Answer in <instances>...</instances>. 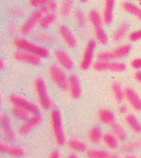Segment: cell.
Instances as JSON below:
<instances>
[{"instance_id":"37","label":"cell","mask_w":141,"mask_h":158,"mask_svg":"<svg viewBox=\"0 0 141 158\" xmlns=\"http://www.w3.org/2000/svg\"><path fill=\"white\" fill-rule=\"evenodd\" d=\"M97 59L98 61H113L114 60V56H113V52L112 51H100L97 54Z\"/></svg>"},{"instance_id":"17","label":"cell","mask_w":141,"mask_h":158,"mask_svg":"<svg viewBox=\"0 0 141 158\" xmlns=\"http://www.w3.org/2000/svg\"><path fill=\"white\" fill-rule=\"evenodd\" d=\"M125 99L127 100L130 107H132L137 112L141 110V97L134 88L127 87L125 88Z\"/></svg>"},{"instance_id":"24","label":"cell","mask_w":141,"mask_h":158,"mask_svg":"<svg viewBox=\"0 0 141 158\" xmlns=\"http://www.w3.org/2000/svg\"><path fill=\"white\" fill-rule=\"evenodd\" d=\"M102 142L104 143V145H105L108 148L116 149V148H118L121 141H119V139L117 138V136L115 135L112 131H111V132H106V133H104Z\"/></svg>"},{"instance_id":"5","label":"cell","mask_w":141,"mask_h":158,"mask_svg":"<svg viewBox=\"0 0 141 158\" xmlns=\"http://www.w3.org/2000/svg\"><path fill=\"white\" fill-rule=\"evenodd\" d=\"M48 74L50 79L54 82V85L62 91L68 89V76L65 70L59 64H51L48 68Z\"/></svg>"},{"instance_id":"46","label":"cell","mask_w":141,"mask_h":158,"mask_svg":"<svg viewBox=\"0 0 141 158\" xmlns=\"http://www.w3.org/2000/svg\"><path fill=\"white\" fill-rule=\"evenodd\" d=\"M123 158H140V157H138V156L135 155V154H132V153H127Z\"/></svg>"},{"instance_id":"25","label":"cell","mask_w":141,"mask_h":158,"mask_svg":"<svg viewBox=\"0 0 141 158\" xmlns=\"http://www.w3.org/2000/svg\"><path fill=\"white\" fill-rule=\"evenodd\" d=\"M122 8H123V10L125 12L136 16V18L141 22V7L135 5V3L131 2V1H124V2L122 3Z\"/></svg>"},{"instance_id":"42","label":"cell","mask_w":141,"mask_h":158,"mask_svg":"<svg viewBox=\"0 0 141 158\" xmlns=\"http://www.w3.org/2000/svg\"><path fill=\"white\" fill-rule=\"evenodd\" d=\"M118 113L122 115H127L128 113V105H126V104H122V105L118 106Z\"/></svg>"},{"instance_id":"16","label":"cell","mask_w":141,"mask_h":158,"mask_svg":"<svg viewBox=\"0 0 141 158\" xmlns=\"http://www.w3.org/2000/svg\"><path fill=\"white\" fill-rule=\"evenodd\" d=\"M68 91L73 99H79L83 94L82 82L77 74H70L68 76Z\"/></svg>"},{"instance_id":"1","label":"cell","mask_w":141,"mask_h":158,"mask_svg":"<svg viewBox=\"0 0 141 158\" xmlns=\"http://www.w3.org/2000/svg\"><path fill=\"white\" fill-rule=\"evenodd\" d=\"M50 123L52 127V132L54 135V140L58 145L62 146L67 143V136H66L65 130H64L63 116L62 112L59 108H53L50 112Z\"/></svg>"},{"instance_id":"44","label":"cell","mask_w":141,"mask_h":158,"mask_svg":"<svg viewBox=\"0 0 141 158\" xmlns=\"http://www.w3.org/2000/svg\"><path fill=\"white\" fill-rule=\"evenodd\" d=\"M134 77H135V79H136L137 81L140 82V84H141V70H139V69L136 70V72H135Z\"/></svg>"},{"instance_id":"48","label":"cell","mask_w":141,"mask_h":158,"mask_svg":"<svg viewBox=\"0 0 141 158\" xmlns=\"http://www.w3.org/2000/svg\"><path fill=\"white\" fill-rule=\"evenodd\" d=\"M80 2H87V1H89V0H79Z\"/></svg>"},{"instance_id":"40","label":"cell","mask_w":141,"mask_h":158,"mask_svg":"<svg viewBox=\"0 0 141 158\" xmlns=\"http://www.w3.org/2000/svg\"><path fill=\"white\" fill-rule=\"evenodd\" d=\"M130 65H131L132 68H135V69H141V57H139V59H135L131 61V63H130Z\"/></svg>"},{"instance_id":"41","label":"cell","mask_w":141,"mask_h":158,"mask_svg":"<svg viewBox=\"0 0 141 158\" xmlns=\"http://www.w3.org/2000/svg\"><path fill=\"white\" fill-rule=\"evenodd\" d=\"M10 13L12 15H22L23 13H25V10L22 9V8H14V9L10 10Z\"/></svg>"},{"instance_id":"8","label":"cell","mask_w":141,"mask_h":158,"mask_svg":"<svg viewBox=\"0 0 141 158\" xmlns=\"http://www.w3.org/2000/svg\"><path fill=\"white\" fill-rule=\"evenodd\" d=\"M97 42L98 41L96 39H90L87 42L86 46H85V49L83 51L82 60H80V64H79L82 69H89L95 64Z\"/></svg>"},{"instance_id":"49","label":"cell","mask_w":141,"mask_h":158,"mask_svg":"<svg viewBox=\"0 0 141 158\" xmlns=\"http://www.w3.org/2000/svg\"><path fill=\"white\" fill-rule=\"evenodd\" d=\"M137 1H139V3L141 5V0H137Z\"/></svg>"},{"instance_id":"27","label":"cell","mask_w":141,"mask_h":158,"mask_svg":"<svg viewBox=\"0 0 141 158\" xmlns=\"http://www.w3.org/2000/svg\"><path fill=\"white\" fill-rule=\"evenodd\" d=\"M58 20H59V13H57V12H55V13L45 14V15L42 16L41 20H40V23H39L40 29L49 28V27L52 26Z\"/></svg>"},{"instance_id":"50","label":"cell","mask_w":141,"mask_h":158,"mask_svg":"<svg viewBox=\"0 0 141 158\" xmlns=\"http://www.w3.org/2000/svg\"><path fill=\"white\" fill-rule=\"evenodd\" d=\"M140 158H141V157H140Z\"/></svg>"},{"instance_id":"43","label":"cell","mask_w":141,"mask_h":158,"mask_svg":"<svg viewBox=\"0 0 141 158\" xmlns=\"http://www.w3.org/2000/svg\"><path fill=\"white\" fill-rule=\"evenodd\" d=\"M49 158H62V153L60 149H54L50 153Z\"/></svg>"},{"instance_id":"14","label":"cell","mask_w":141,"mask_h":158,"mask_svg":"<svg viewBox=\"0 0 141 158\" xmlns=\"http://www.w3.org/2000/svg\"><path fill=\"white\" fill-rule=\"evenodd\" d=\"M0 151H1V153L7 154L9 156H12V157H22L27 152L24 146L13 144L9 141H2L0 143Z\"/></svg>"},{"instance_id":"26","label":"cell","mask_w":141,"mask_h":158,"mask_svg":"<svg viewBox=\"0 0 141 158\" xmlns=\"http://www.w3.org/2000/svg\"><path fill=\"white\" fill-rule=\"evenodd\" d=\"M110 127H111V131H112L113 133H114L115 135L119 139L121 142H126V141H127V139H128L127 131H126V129L118 123V121L113 123Z\"/></svg>"},{"instance_id":"15","label":"cell","mask_w":141,"mask_h":158,"mask_svg":"<svg viewBox=\"0 0 141 158\" xmlns=\"http://www.w3.org/2000/svg\"><path fill=\"white\" fill-rule=\"evenodd\" d=\"M54 57L57 63L59 64L60 66L64 68V69L70 70L73 69L74 66H75V63H74L73 57L70 56V54L65 50V49H57L54 51Z\"/></svg>"},{"instance_id":"2","label":"cell","mask_w":141,"mask_h":158,"mask_svg":"<svg viewBox=\"0 0 141 158\" xmlns=\"http://www.w3.org/2000/svg\"><path fill=\"white\" fill-rule=\"evenodd\" d=\"M34 89L37 94L38 102L39 105L41 106L44 110H52L54 103L51 98V94L49 92L48 84H47L46 79L44 77H37L34 81Z\"/></svg>"},{"instance_id":"29","label":"cell","mask_w":141,"mask_h":158,"mask_svg":"<svg viewBox=\"0 0 141 158\" xmlns=\"http://www.w3.org/2000/svg\"><path fill=\"white\" fill-rule=\"evenodd\" d=\"M103 135H104L103 131H102L101 127H99V126L92 127L88 132L89 141H90L91 143H93V144H98V143L101 142V141L103 140Z\"/></svg>"},{"instance_id":"18","label":"cell","mask_w":141,"mask_h":158,"mask_svg":"<svg viewBox=\"0 0 141 158\" xmlns=\"http://www.w3.org/2000/svg\"><path fill=\"white\" fill-rule=\"evenodd\" d=\"M115 1L116 0H104V8L102 12L104 24L110 25L114 21V9H115Z\"/></svg>"},{"instance_id":"19","label":"cell","mask_w":141,"mask_h":158,"mask_svg":"<svg viewBox=\"0 0 141 158\" xmlns=\"http://www.w3.org/2000/svg\"><path fill=\"white\" fill-rule=\"evenodd\" d=\"M87 158H121L119 154L100 148H89L86 152Z\"/></svg>"},{"instance_id":"4","label":"cell","mask_w":141,"mask_h":158,"mask_svg":"<svg viewBox=\"0 0 141 158\" xmlns=\"http://www.w3.org/2000/svg\"><path fill=\"white\" fill-rule=\"evenodd\" d=\"M88 19L89 23L91 24V27L93 29V33H95L96 40L101 44H108L110 38H109V35L106 34L103 27V18L100 14V12L95 9L90 10L88 13Z\"/></svg>"},{"instance_id":"22","label":"cell","mask_w":141,"mask_h":158,"mask_svg":"<svg viewBox=\"0 0 141 158\" xmlns=\"http://www.w3.org/2000/svg\"><path fill=\"white\" fill-rule=\"evenodd\" d=\"M98 118L102 123L111 126L113 123L116 121V115L113 110H109V108H103V110H100L98 113Z\"/></svg>"},{"instance_id":"21","label":"cell","mask_w":141,"mask_h":158,"mask_svg":"<svg viewBox=\"0 0 141 158\" xmlns=\"http://www.w3.org/2000/svg\"><path fill=\"white\" fill-rule=\"evenodd\" d=\"M74 19H75V23L77 25L78 29L80 31H84L87 29V25H88L89 19L86 15L83 9H76L74 11Z\"/></svg>"},{"instance_id":"20","label":"cell","mask_w":141,"mask_h":158,"mask_svg":"<svg viewBox=\"0 0 141 158\" xmlns=\"http://www.w3.org/2000/svg\"><path fill=\"white\" fill-rule=\"evenodd\" d=\"M66 144L70 151L75 152V153H83V152H87L89 149L88 143L80 139H70L67 141Z\"/></svg>"},{"instance_id":"11","label":"cell","mask_w":141,"mask_h":158,"mask_svg":"<svg viewBox=\"0 0 141 158\" xmlns=\"http://www.w3.org/2000/svg\"><path fill=\"white\" fill-rule=\"evenodd\" d=\"M60 37L62 38V40L64 41V44L68 47V48H76L79 44V40L76 37V35L74 34V31L70 29V27L67 24H60L59 28Z\"/></svg>"},{"instance_id":"23","label":"cell","mask_w":141,"mask_h":158,"mask_svg":"<svg viewBox=\"0 0 141 158\" xmlns=\"http://www.w3.org/2000/svg\"><path fill=\"white\" fill-rule=\"evenodd\" d=\"M125 123L135 133H141V123L135 114L128 113L127 115H125Z\"/></svg>"},{"instance_id":"12","label":"cell","mask_w":141,"mask_h":158,"mask_svg":"<svg viewBox=\"0 0 141 158\" xmlns=\"http://www.w3.org/2000/svg\"><path fill=\"white\" fill-rule=\"evenodd\" d=\"M13 57L18 61L31 64V65H41L44 63V59L41 56L35 54V53L28 52V51L20 50V49H18L13 53Z\"/></svg>"},{"instance_id":"13","label":"cell","mask_w":141,"mask_h":158,"mask_svg":"<svg viewBox=\"0 0 141 158\" xmlns=\"http://www.w3.org/2000/svg\"><path fill=\"white\" fill-rule=\"evenodd\" d=\"M45 116L44 114L39 113V114H36V115H32L27 120H25L24 123L21 125V127L19 128V133L20 134H28L35 129L36 127L40 125V123L44 121Z\"/></svg>"},{"instance_id":"33","label":"cell","mask_w":141,"mask_h":158,"mask_svg":"<svg viewBox=\"0 0 141 158\" xmlns=\"http://www.w3.org/2000/svg\"><path fill=\"white\" fill-rule=\"evenodd\" d=\"M11 114L14 118L19 119V120H22V121H25L32 116V114L29 112H27L26 110L24 108L20 107V106H13L11 110Z\"/></svg>"},{"instance_id":"34","label":"cell","mask_w":141,"mask_h":158,"mask_svg":"<svg viewBox=\"0 0 141 158\" xmlns=\"http://www.w3.org/2000/svg\"><path fill=\"white\" fill-rule=\"evenodd\" d=\"M131 51V44H122V46L115 48L114 50H112L113 56L115 59H123V57L127 56Z\"/></svg>"},{"instance_id":"38","label":"cell","mask_w":141,"mask_h":158,"mask_svg":"<svg viewBox=\"0 0 141 158\" xmlns=\"http://www.w3.org/2000/svg\"><path fill=\"white\" fill-rule=\"evenodd\" d=\"M51 1H54V0H28V2L31 6L36 8H40L42 6H45L46 3L51 2Z\"/></svg>"},{"instance_id":"9","label":"cell","mask_w":141,"mask_h":158,"mask_svg":"<svg viewBox=\"0 0 141 158\" xmlns=\"http://www.w3.org/2000/svg\"><path fill=\"white\" fill-rule=\"evenodd\" d=\"M98 72H112V73H123L127 69V65L124 62L119 61H97L92 66Z\"/></svg>"},{"instance_id":"6","label":"cell","mask_w":141,"mask_h":158,"mask_svg":"<svg viewBox=\"0 0 141 158\" xmlns=\"http://www.w3.org/2000/svg\"><path fill=\"white\" fill-rule=\"evenodd\" d=\"M9 102L13 106H20V107L26 110L27 112H29L32 115H36L40 113V107L41 106L39 104L35 103V102L31 101L29 99H27L26 97L19 93H12L8 97Z\"/></svg>"},{"instance_id":"39","label":"cell","mask_w":141,"mask_h":158,"mask_svg":"<svg viewBox=\"0 0 141 158\" xmlns=\"http://www.w3.org/2000/svg\"><path fill=\"white\" fill-rule=\"evenodd\" d=\"M128 38H129L130 41H138V40H141V28L130 33Z\"/></svg>"},{"instance_id":"10","label":"cell","mask_w":141,"mask_h":158,"mask_svg":"<svg viewBox=\"0 0 141 158\" xmlns=\"http://www.w3.org/2000/svg\"><path fill=\"white\" fill-rule=\"evenodd\" d=\"M0 121H1V131H2V134L6 140L9 141V142L15 141L16 138H18L19 130L15 129L10 116H8L6 113H1Z\"/></svg>"},{"instance_id":"45","label":"cell","mask_w":141,"mask_h":158,"mask_svg":"<svg viewBox=\"0 0 141 158\" xmlns=\"http://www.w3.org/2000/svg\"><path fill=\"white\" fill-rule=\"evenodd\" d=\"M7 65H8V60L1 59V61H0V67H1V68H5Z\"/></svg>"},{"instance_id":"7","label":"cell","mask_w":141,"mask_h":158,"mask_svg":"<svg viewBox=\"0 0 141 158\" xmlns=\"http://www.w3.org/2000/svg\"><path fill=\"white\" fill-rule=\"evenodd\" d=\"M45 15V13L42 12L41 8H37V9L33 10L31 12V14L28 15L27 20L25 21L24 23L22 24L20 28V31L24 35H29L32 34L35 28L37 26H39V23H40V20L42 19V16Z\"/></svg>"},{"instance_id":"31","label":"cell","mask_w":141,"mask_h":158,"mask_svg":"<svg viewBox=\"0 0 141 158\" xmlns=\"http://www.w3.org/2000/svg\"><path fill=\"white\" fill-rule=\"evenodd\" d=\"M111 91H112L113 98L115 99V101L122 102L123 100H125V88H123L121 82H113L111 86Z\"/></svg>"},{"instance_id":"35","label":"cell","mask_w":141,"mask_h":158,"mask_svg":"<svg viewBox=\"0 0 141 158\" xmlns=\"http://www.w3.org/2000/svg\"><path fill=\"white\" fill-rule=\"evenodd\" d=\"M136 149H141V139L128 142L122 146V152H124V153H130V152H134Z\"/></svg>"},{"instance_id":"28","label":"cell","mask_w":141,"mask_h":158,"mask_svg":"<svg viewBox=\"0 0 141 158\" xmlns=\"http://www.w3.org/2000/svg\"><path fill=\"white\" fill-rule=\"evenodd\" d=\"M35 39L40 44H52L57 41V37L53 34L45 31V29H41L35 34Z\"/></svg>"},{"instance_id":"30","label":"cell","mask_w":141,"mask_h":158,"mask_svg":"<svg viewBox=\"0 0 141 158\" xmlns=\"http://www.w3.org/2000/svg\"><path fill=\"white\" fill-rule=\"evenodd\" d=\"M129 27H130V25H129V23H127V22H124V23H122L121 25H118L117 28L114 31V33H113V40H114V41H121V40H123L124 38L127 36Z\"/></svg>"},{"instance_id":"36","label":"cell","mask_w":141,"mask_h":158,"mask_svg":"<svg viewBox=\"0 0 141 158\" xmlns=\"http://www.w3.org/2000/svg\"><path fill=\"white\" fill-rule=\"evenodd\" d=\"M42 10V12H44L45 14H48V13H55L57 12V10H59L60 8V3L58 2V1H51V2H48L46 3L45 6H42V7H40Z\"/></svg>"},{"instance_id":"32","label":"cell","mask_w":141,"mask_h":158,"mask_svg":"<svg viewBox=\"0 0 141 158\" xmlns=\"http://www.w3.org/2000/svg\"><path fill=\"white\" fill-rule=\"evenodd\" d=\"M74 9V0H61L59 12L62 16H68Z\"/></svg>"},{"instance_id":"3","label":"cell","mask_w":141,"mask_h":158,"mask_svg":"<svg viewBox=\"0 0 141 158\" xmlns=\"http://www.w3.org/2000/svg\"><path fill=\"white\" fill-rule=\"evenodd\" d=\"M13 44L20 50H25L28 52L35 53V54L41 56L42 59H46L50 55V49L46 46L41 44L40 42L33 41L31 39H27L25 37H15L13 39Z\"/></svg>"},{"instance_id":"47","label":"cell","mask_w":141,"mask_h":158,"mask_svg":"<svg viewBox=\"0 0 141 158\" xmlns=\"http://www.w3.org/2000/svg\"><path fill=\"white\" fill-rule=\"evenodd\" d=\"M66 158H80V157L76 153H74V154H70V155H67V157Z\"/></svg>"}]
</instances>
